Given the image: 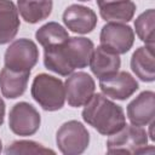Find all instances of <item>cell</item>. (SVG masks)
I'll list each match as a JSON object with an SVG mask.
<instances>
[{
	"label": "cell",
	"instance_id": "5bb4252c",
	"mask_svg": "<svg viewBox=\"0 0 155 155\" xmlns=\"http://www.w3.org/2000/svg\"><path fill=\"white\" fill-rule=\"evenodd\" d=\"M131 69L138 79L144 82H153L155 80V58L154 45H145L138 47L131 57Z\"/></svg>",
	"mask_w": 155,
	"mask_h": 155
},
{
	"label": "cell",
	"instance_id": "30bf717a",
	"mask_svg": "<svg viewBox=\"0 0 155 155\" xmlns=\"http://www.w3.org/2000/svg\"><path fill=\"white\" fill-rule=\"evenodd\" d=\"M99 88L107 97L117 101L130 98L138 88V82L128 71L117 70L114 74L99 79Z\"/></svg>",
	"mask_w": 155,
	"mask_h": 155
},
{
	"label": "cell",
	"instance_id": "5b68a950",
	"mask_svg": "<svg viewBox=\"0 0 155 155\" xmlns=\"http://www.w3.org/2000/svg\"><path fill=\"white\" fill-rule=\"evenodd\" d=\"M56 143L62 154L80 155L90 144V133L80 121L69 120L58 128Z\"/></svg>",
	"mask_w": 155,
	"mask_h": 155
},
{
	"label": "cell",
	"instance_id": "4fadbf2b",
	"mask_svg": "<svg viewBox=\"0 0 155 155\" xmlns=\"http://www.w3.org/2000/svg\"><path fill=\"white\" fill-rule=\"evenodd\" d=\"M99 15L104 21L127 23L136 12V4L132 0H96Z\"/></svg>",
	"mask_w": 155,
	"mask_h": 155
},
{
	"label": "cell",
	"instance_id": "cb8c5ba5",
	"mask_svg": "<svg viewBox=\"0 0 155 155\" xmlns=\"http://www.w3.org/2000/svg\"><path fill=\"white\" fill-rule=\"evenodd\" d=\"M79 1H90V0H79Z\"/></svg>",
	"mask_w": 155,
	"mask_h": 155
},
{
	"label": "cell",
	"instance_id": "6da1fadb",
	"mask_svg": "<svg viewBox=\"0 0 155 155\" xmlns=\"http://www.w3.org/2000/svg\"><path fill=\"white\" fill-rule=\"evenodd\" d=\"M94 45L84 36H73L61 45L45 48L44 64L46 69L68 76L75 69L86 68L90 64Z\"/></svg>",
	"mask_w": 155,
	"mask_h": 155
},
{
	"label": "cell",
	"instance_id": "ac0fdd59",
	"mask_svg": "<svg viewBox=\"0 0 155 155\" xmlns=\"http://www.w3.org/2000/svg\"><path fill=\"white\" fill-rule=\"evenodd\" d=\"M53 7V0H17V10L22 18L30 24L46 19Z\"/></svg>",
	"mask_w": 155,
	"mask_h": 155
},
{
	"label": "cell",
	"instance_id": "ffe728a7",
	"mask_svg": "<svg viewBox=\"0 0 155 155\" xmlns=\"http://www.w3.org/2000/svg\"><path fill=\"white\" fill-rule=\"evenodd\" d=\"M154 27H155V11L149 8L140 13L134 21V29L138 38L145 45H154Z\"/></svg>",
	"mask_w": 155,
	"mask_h": 155
},
{
	"label": "cell",
	"instance_id": "7a4b0ae2",
	"mask_svg": "<svg viewBox=\"0 0 155 155\" xmlns=\"http://www.w3.org/2000/svg\"><path fill=\"white\" fill-rule=\"evenodd\" d=\"M81 115L86 124L103 136L117 132L126 124L124 109L103 93L93 94L88 103L85 104Z\"/></svg>",
	"mask_w": 155,
	"mask_h": 155
},
{
	"label": "cell",
	"instance_id": "9a60e30c",
	"mask_svg": "<svg viewBox=\"0 0 155 155\" xmlns=\"http://www.w3.org/2000/svg\"><path fill=\"white\" fill-rule=\"evenodd\" d=\"M88 65L91 68L92 74L96 78L101 79V78L116 73L120 69L121 59L119 54L99 45L93 50Z\"/></svg>",
	"mask_w": 155,
	"mask_h": 155
},
{
	"label": "cell",
	"instance_id": "3957f363",
	"mask_svg": "<svg viewBox=\"0 0 155 155\" xmlns=\"http://www.w3.org/2000/svg\"><path fill=\"white\" fill-rule=\"evenodd\" d=\"M30 93L34 101L46 111H56L63 108L65 102L64 84L59 78L41 73L31 84Z\"/></svg>",
	"mask_w": 155,
	"mask_h": 155
},
{
	"label": "cell",
	"instance_id": "e0dca14e",
	"mask_svg": "<svg viewBox=\"0 0 155 155\" xmlns=\"http://www.w3.org/2000/svg\"><path fill=\"white\" fill-rule=\"evenodd\" d=\"M18 10L11 0H0V45L8 44L18 33Z\"/></svg>",
	"mask_w": 155,
	"mask_h": 155
},
{
	"label": "cell",
	"instance_id": "52a82bcc",
	"mask_svg": "<svg viewBox=\"0 0 155 155\" xmlns=\"http://www.w3.org/2000/svg\"><path fill=\"white\" fill-rule=\"evenodd\" d=\"M101 46L110 50L116 54H124L128 52L134 42L133 29L119 22H108L102 27L99 34Z\"/></svg>",
	"mask_w": 155,
	"mask_h": 155
},
{
	"label": "cell",
	"instance_id": "2e32d148",
	"mask_svg": "<svg viewBox=\"0 0 155 155\" xmlns=\"http://www.w3.org/2000/svg\"><path fill=\"white\" fill-rule=\"evenodd\" d=\"M30 71H17L4 67L0 71V90L4 97L15 99L25 92Z\"/></svg>",
	"mask_w": 155,
	"mask_h": 155
},
{
	"label": "cell",
	"instance_id": "8992f818",
	"mask_svg": "<svg viewBox=\"0 0 155 155\" xmlns=\"http://www.w3.org/2000/svg\"><path fill=\"white\" fill-rule=\"evenodd\" d=\"M39 61V48L30 39H17L5 51V67L17 71H31Z\"/></svg>",
	"mask_w": 155,
	"mask_h": 155
},
{
	"label": "cell",
	"instance_id": "d6986e66",
	"mask_svg": "<svg viewBox=\"0 0 155 155\" xmlns=\"http://www.w3.org/2000/svg\"><path fill=\"white\" fill-rule=\"evenodd\" d=\"M35 39L44 48H48L67 41L69 39V33L59 23L48 22L36 30Z\"/></svg>",
	"mask_w": 155,
	"mask_h": 155
},
{
	"label": "cell",
	"instance_id": "9c48e42d",
	"mask_svg": "<svg viewBox=\"0 0 155 155\" xmlns=\"http://www.w3.org/2000/svg\"><path fill=\"white\" fill-rule=\"evenodd\" d=\"M65 99L73 108L84 107L88 103L96 91L93 78L85 71H76L68 75L65 82Z\"/></svg>",
	"mask_w": 155,
	"mask_h": 155
},
{
	"label": "cell",
	"instance_id": "277c9868",
	"mask_svg": "<svg viewBox=\"0 0 155 155\" xmlns=\"http://www.w3.org/2000/svg\"><path fill=\"white\" fill-rule=\"evenodd\" d=\"M148 133L142 126L126 125L109 136L107 151L109 154H144L147 153Z\"/></svg>",
	"mask_w": 155,
	"mask_h": 155
},
{
	"label": "cell",
	"instance_id": "7c38bea8",
	"mask_svg": "<svg viewBox=\"0 0 155 155\" xmlns=\"http://www.w3.org/2000/svg\"><path fill=\"white\" fill-rule=\"evenodd\" d=\"M127 117L132 125L147 126L154 121L155 115V93L153 91L140 92L127 105Z\"/></svg>",
	"mask_w": 155,
	"mask_h": 155
},
{
	"label": "cell",
	"instance_id": "8fae6325",
	"mask_svg": "<svg viewBox=\"0 0 155 155\" xmlns=\"http://www.w3.org/2000/svg\"><path fill=\"white\" fill-rule=\"evenodd\" d=\"M63 23L73 33L88 34L97 25V15L87 6L73 4L64 10Z\"/></svg>",
	"mask_w": 155,
	"mask_h": 155
},
{
	"label": "cell",
	"instance_id": "7402d4cb",
	"mask_svg": "<svg viewBox=\"0 0 155 155\" xmlns=\"http://www.w3.org/2000/svg\"><path fill=\"white\" fill-rule=\"evenodd\" d=\"M5 102L4 99L0 97V126L4 124V120H5Z\"/></svg>",
	"mask_w": 155,
	"mask_h": 155
},
{
	"label": "cell",
	"instance_id": "603a6c76",
	"mask_svg": "<svg viewBox=\"0 0 155 155\" xmlns=\"http://www.w3.org/2000/svg\"><path fill=\"white\" fill-rule=\"evenodd\" d=\"M2 151V143H1V139H0V153Z\"/></svg>",
	"mask_w": 155,
	"mask_h": 155
},
{
	"label": "cell",
	"instance_id": "ba28073f",
	"mask_svg": "<svg viewBox=\"0 0 155 155\" xmlns=\"http://www.w3.org/2000/svg\"><path fill=\"white\" fill-rule=\"evenodd\" d=\"M41 124L39 111L28 102L16 103L8 114V127L17 136H33Z\"/></svg>",
	"mask_w": 155,
	"mask_h": 155
},
{
	"label": "cell",
	"instance_id": "44dd1931",
	"mask_svg": "<svg viewBox=\"0 0 155 155\" xmlns=\"http://www.w3.org/2000/svg\"><path fill=\"white\" fill-rule=\"evenodd\" d=\"M7 155L12 154H54V150L34 140H15L5 149Z\"/></svg>",
	"mask_w": 155,
	"mask_h": 155
}]
</instances>
